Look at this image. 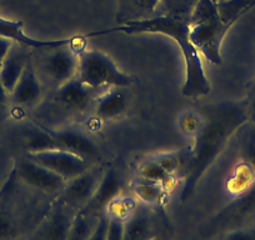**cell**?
Instances as JSON below:
<instances>
[{"instance_id": "obj_31", "label": "cell", "mask_w": 255, "mask_h": 240, "mask_svg": "<svg viewBox=\"0 0 255 240\" xmlns=\"http://www.w3.org/2000/svg\"><path fill=\"white\" fill-rule=\"evenodd\" d=\"M153 240H171V239H170V237H169V235H166L165 233H164V234L159 235V237H156L155 239H153Z\"/></svg>"}, {"instance_id": "obj_7", "label": "cell", "mask_w": 255, "mask_h": 240, "mask_svg": "<svg viewBox=\"0 0 255 240\" xmlns=\"http://www.w3.org/2000/svg\"><path fill=\"white\" fill-rule=\"evenodd\" d=\"M107 89H95L84 84L78 77L56 88L51 95V103L54 107L60 109L64 114L79 115L85 114L94 109L98 97Z\"/></svg>"}, {"instance_id": "obj_16", "label": "cell", "mask_w": 255, "mask_h": 240, "mask_svg": "<svg viewBox=\"0 0 255 240\" xmlns=\"http://www.w3.org/2000/svg\"><path fill=\"white\" fill-rule=\"evenodd\" d=\"M129 108V97L125 88H109L98 97L94 112L99 119L115 120L122 117Z\"/></svg>"}, {"instance_id": "obj_25", "label": "cell", "mask_w": 255, "mask_h": 240, "mask_svg": "<svg viewBox=\"0 0 255 240\" xmlns=\"http://www.w3.org/2000/svg\"><path fill=\"white\" fill-rule=\"evenodd\" d=\"M200 121H202V119H200V114L198 109L188 110V112L183 113L181 117L179 118V128L186 135L194 136L200 126Z\"/></svg>"}, {"instance_id": "obj_3", "label": "cell", "mask_w": 255, "mask_h": 240, "mask_svg": "<svg viewBox=\"0 0 255 240\" xmlns=\"http://www.w3.org/2000/svg\"><path fill=\"white\" fill-rule=\"evenodd\" d=\"M254 6L255 0H198L190 15V41L208 62L222 65L225 35Z\"/></svg>"}, {"instance_id": "obj_20", "label": "cell", "mask_w": 255, "mask_h": 240, "mask_svg": "<svg viewBox=\"0 0 255 240\" xmlns=\"http://www.w3.org/2000/svg\"><path fill=\"white\" fill-rule=\"evenodd\" d=\"M165 189L166 188L160 183L151 182V180L140 178V176L135 179L133 185V192L136 199L151 208H155L161 204Z\"/></svg>"}, {"instance_id": "obj_4", "label": "cell", "mask_w": 255, "mask_h": 240, "mask_svg": "<svg viewBox=\"0 0 255 240\" xmlns=\"http://www.w3.org/2000/svg\"><path fill=\"white\" fill-rule=\"evenodd\" d=\"M255 224V184L230 199L197 227L199 240H215L220 235Z\"/></svg>"}, {"instance_id": "obj_6", "label": "cell", "mask_w": 255, "mask_h": 240, "mask_svg": "<svg viewBox=\"0 0 255 240\" xmlns=\"http://www.w3.org/2000/svg\"><path fill=\"white\" fill-rule=\"evenodd\" d=\"M87 38L79 36L74 44L51 49L43 59L41 70L54 89L77 77L79 54L85 50Z\"/></svg>"}, {"instance_id": "obj_8", "label": "cell", "mask_w": 255, "mask_h": 240, "mask_svg": "<svg viewBox=\"0 0 255 240\" xmlns=\"http://www.w3.org/2000/svg\"><path fill=\"white\" fill-rule=\"evenodd\" d=\"M78 210L54 197L48 212L36 225L31 240H67Z\"/></svg>"}, {"instance_id": "obj_27", "label": "cell", "mask_w": 255, "mask_h": 240, "mask_svg": "<svg viewBox=\"0 0 255 240\" xmlns=\"http://www.w3.org/2000/svg\"><path fill=\"white\" fill-rule=\"evenodd\" d=\"M107 228H108V215L103 214L98 222L97 228L93 232L89 240H107Z\"/></svg>"}, {"instance_id": "obj_14", "label": "cell", "mask_w": 255, "mask_h": 240, "mask_svg": "<svg viewBox=\"0 0 255 240\" xmlns=\"http://www.w3.org/2000/svg\"><path fill=\"white\" fill-rule=\"evenodd\" d=\"M50 133L56 149L75 154L89 164L97 163L100 158L99 145L83 130L67 126L58 130H50Z\"/></svg>"}, {"instance_id": "obj_2", "label": "cell", "mask_w": 255, "mask_h": 240, "mask_svg": "<svg viewBox=\"0 0 255 240\" xmlns=\"http://www.w3.org/2000/svg\"><path fill=\"white\" fill-rule=\"evenodd\" d=\"M198 112L202 121L189 149L190 161L179 197L181 203L190 199L200 179L225 150L230 139L249 123L247 99L205 104L198 108Z\"/></svg>"}, {"instance_id": "obj_1", "label": "cell", "mask_w": 255, "mask_h": 240, "mask_svg": "<svg viewBox=\"0 0 255 240\" xmlns=\"http://www.w3.org/2000/svg\"><path fill=\"white\" fill-rule=\"evenodd\" d=\"M198 0H161L155 13L148 19L130 21L125 25L115 26L107 30L93 31L85 38L107 35L113 33L163 34L173 39L180 48L185 65V79L181 94L186 98L205 97L212 90L209 78L205 74L202 55L190 41V15Z\"/></svg>"}, {"instance_id": "obj_12", "label": "cell", "mask_w": 255, "mask_h": 240, "mask_svg": "<svg viewBox=\"0 0 255 240\" xmlns=\"http://www.w3.org/2000/svg\"><path fill=\"white\" fill-rule=\"evenodd\" d=\"M26 156L53 170L54 173L59 174L65 180L75 178L87 170L89 166H92V164L85 161L80 156L69 151L60 150V149H53V150L40 151V153H28Z\"/></svg>"}, {"instance_id": "obj_10", "label": "cell", "mask_w": 255, "mask_h": 240, "mask_svg": "<svg viewBox=\"0 0 255 240\" xmlns=\"http://www.w3.org/2000/svg\"><path fill=\"white\" fill-rule=\"evenodd\" d=\"M16 178L33 189L39 190L49 197H56L64 188L67 180L59 174L26 156L16 164Z\"/></svg>"}, {"instance_id": "obj_19", "label": "cell", "mask_w": 255, "mask_h": 240, "mask_svg": "<svg viewBox=\"0 0 255 240\" xmlns=\"http://www.w3.org/2000/svg\"><path fill=\"white\" fill-rule=\"evenodd\" d=\"M20 46L19 44H14L11 46L10 51L0 68V80L9 94H11L28 64L26 54L21 50Z\"/></svg>"}, {"instance_id": "obj_5", "label": "cell", "mask_w": 255, "mask_h": 240, "mask_svg": "<svg viewBox=\"0 0 255 240\" xmlns=\"http://www.w3.org/2000/svg\"><path fill=\"white\" fill-rule=\"evenodd\" d=\"M77 77L95 89L130 87L135 78L119 69L108 54L100 50H84L79 54Z\"/></svg>"}, {"instance_id": "obj_28", "label": "cell", "mask_w": 255, "mask_h": 240, "mask_svg": "<svg viewBox=\"0 0 255 240\" xmlns=\"http://www.w3.org/2000/svg\"><path fill=\"white\" fill-rule=\"evenodd\" d=\"M248 115H249L250 123H255V78L249 87V93L247 97Z\"/></svg>"}, {"instance_id": "obj_11", "label": "cell", "mask_w": 255, "mask_h": 240, "mask_svg": "<svg viewBox=\"0 0 255 240\" xmlns=\"http://www.w3.org/2000/svg\"><path fill=\"white\" fill-rule=\"evenodd\" d=\"M123 187H124V178L122 171L117 168L107 169L92 199L80 210L98 217L105 214L110 205L119 199Z\"/></svg>"}, {"instance_id": "obj_21", "label": "cell", "mask_w": 255, "mask_h": 240, "mask_svg": "<svg viewBox=\"0 0 255 240\" xmlns=\"http://www.w3.org/2000/svg\"><path fill=\"white\" fill-rule=\"evenodd\" d=\"M23 141L28 153H40V151L56 149L55 141L50 130L45 126H33L24 131Z\"/></svg>"}, {"instance_id": "obj_23", "label": "cell", "mask_w": 255, "mask_h": 240, "mask_svg": "<svg viewBox=\"0 0 255 240\" xmlns=\"http://www.w3.org/2000/svg\"><path fill=\"white\" fill-rule=\"evenodd\" d=\"M240 163L255 173V123H248L240 129Z\"/></svg>"}, {"instance_id": "obj_32", "label": "cell", "mask_w": 255, "mask_h": 240, "mask_svg": "<svg viewBox=\"0 0 255 240\" xmlns=\"http://www.w3.org/2000/svg\"><path fill=\"white\" fill-rule=\"evenodd\" d=\"M0 185H1V182H0Z\"/></svg>"}, {"instance_id": "obj_15", "label": "cell", "mask_w": 255, "mask_h": 240, "mask_svg": "<svg viewBox=\"0 0 255 240\" xmlns=\"http://www.w3.org/2000/svg\"><path fill=\"white\" fill-rule=\"evenodd\" d=\"M23 21L20 20H8L0 16V36L9 39L21 46L38 49V50L40 49L50 50V49L70 45V44H74L79 38V36H72L68 39H58V40H38V39L26 35L23 30Z\"/></svg>"}, {"instance_id": "obj_13", "label": "cell", "mask_w": 255, "mask_h": 240, "mask_svg": "<svg viewBox=\"0 0 255 240\" xmlns=\"http://www.w3.org/2000/svg\"><path fill=\"white\" fill-rule=\"evenodd\" d=\"M164 234L159 230V217L154 208L136 203L124 223L123 240H153Z\"/></svg>"}, {"instance_id": "obj_29", "label": "cell", "mask_w": 255, "mask_h": 240, "mask_svg": "<svg viewBox=\"0 0 255 240\" xmlns=\"http://www.w3.org/2000/svg\"><path fill=\"white\" fill-rule=\"evenodd\" d=\"M13 45V41L0 36V68H1V64H3V62L5 60L6 55H8V53L10 51L11 46Z\"/></svg>"}, {"instance_id": "obj_30", "label": "cell", "mask_w": 255, "mask_h": 240, "mask_svg": "<svg viewBox=\"0 0 255 240\" xmlns=\"http://www.w3.org/2000/svg\"><path fill=\"white\" fill-rule=\"evenodd\" d=\"M8 95H9V93L6 92V89L4 88L3 83H1V80H0V107L5 104L6 100H8Z\"/></svg>"}, {"instance_id": "obj_9", "label": "cell", "mask_w": 255, "mask_h": 240, "mask_svg": "<svg viewBox=\"0 0 255 240\" xmlns=\"http://www.w3.org/2000/svg\"><path fill=\"white\" fill-rule=\"evenodd\" d=\"M104 168L102 165H92L75 178L67 180L61 192L56 197L79 212L88 204L94 195L103 175Z\"/></svg>"}, {"instance_id": "obj_17", "label": "cell", "mask_w": 255, "mask_h": 240, "mask_svg": "<svg viewBox=\"0 0 255 240\" xmlns=\"http://www.w3.org/2000/svg\"><path fill=\"white\" fill-rule=\"evenodd\" d=\"M10 95L16 104L23 107H33L38 104L43 97V87L40 80L29 63Z\"/></svg>"}, {"instance_id": "obj_26", "label": "cell", "mask_w": 255, "mask_h": 240, "mask_svg": "<svg viewBox=\"0 0 255 240\" xmlns=\"http://www.w3.org/2000/svg\"><path fill=\"white\" fill-rule=\"evenodd\" d=\"M108 215V228H107V240H123L124 235V223L125 219L118 215Z\"/></svg>"}, {"instance_id": "obj_22", "label": "cell", "mask_w": 255, "mask_h": 240, "mask_svg": "<svg viewBox=\"0 0 255 240\" xmlns=\"http://www.w3.org/2000/svg\"><path fill=\"white\" fill-rule=\"evenodd\" d=\"M100 217L88 214V213L79 210L77 215H75L74 220H73V224L70 227L67 240H89L93 232L97 228Z\"/></svg>"}, {"instance_id": "obj_24", "label": "cell", "mask_w": 255, "mask_h": 240, "mask_svg": "<svg viewBox=\"0 0 255 240\" xmlns=\"http://www.w3.org/2000/svg\"><path fill=\"white\" fill-rule=\"evenodd\" d=\"M140 178L148 179L151 182L160 183L164 187L168 188L169 183L173 180V175L168 173L163 166L159 164L155 158L145 160L140 166H139V175Z\"/></svg>"}, {"instance_id": "obj_18", "label": "cell", "mask_w": 255, "mask_h": 240, "mask_svg": "<svg viewBox=\"0 0 255 240\" xmlns=\"http://www.w3.org/2000/svg\"><path fill=\"white\" fill-rule=\"evenodd\" d=\"M118 26L125 25L130 21L148 19L155 13L161 0H117Z\"/></svg>"}]
</instances>
